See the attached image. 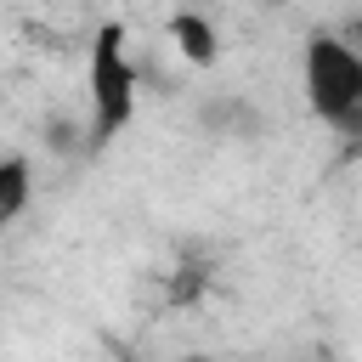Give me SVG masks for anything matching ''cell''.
<instances>
[{
  "mask_svg": "<svg viewBox=\"0 0 362 362\" xmlns=\"http://www.w3.org/2000/svg\"><path fill=\"white\" fill-rule=\"evenodd\" d=\"M85 96H90V147H107L113 136L130 130L136 96H141V68H136V57H130L124 23H102V28L90 34Z\"/></svg>",
  "mask_w": 362,
  "mask_h": 362,
  "instance_id": "1",
  "label": "cell"
},
{
  "mask_svg": "<svg viewBox=\"0 0 362 362\" xmlns=\"http://www.w3.org/2000/svg\"><path fill=\"white\" fill-rule=\"evenodd\" d=\"M300 85H305V102L322 124H334L345 136L362 124V57L351 40L311 34L305 57H300Z\"/></svg>",
  "mask_w": 362,
  "mask_h": 362,
  "instance_id": "2",
  "label": "cell"
},
{
  "mask_svg": "<svg viewBox=\"0 0 362 362\" xmlns=\"http://www.w3.org/2000/svg\"><path fill=\"white\" fill-rule=\"evenodd\" d=\"M34 198V164L23 153H0V232L28 209Z\"/></svg>",
  "mask_w": 362,
  "mask_h": 362,
  "instance_id": "3",
  "label": "cell"
},
{
  "mask_svg": "<svg viewBox=\"0 0 362 362\" xmlns=\"http://www.w3.org/2000/svg\"><path fill=\"white\" fill-rule=\"evenodd\" d=\"M170 40H175V45H181V57H187V62H198V68H209V62L221 57V51H215L221 40H215L209 17H198V11H175V17H170Z\"/></svg>",
  "mask_w": 362,
  "mask_h": 362,
  "instance_id": "4",
  "label": "cell"
},
{
  "mask_svg": "<svg viewBox=\"0 0 362 362\" xmlns=\"http://www.w3.org/2000/svg\"><path fill=\"white\" fill-rule=\"evenodd\" d=\"M192 362H204V356H192Z\"/></svg>",
  "mask_w": 362,
  "mask_h": 362,
  "instance_id": "5",
  "label": "cell"
}]
</instances>
